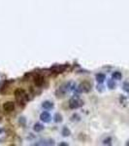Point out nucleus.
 Masks as SVG:
<instances>
[{
  "instance_id": "nucleus-14",
  "label": "nucleus",
  "mask_w": 129,
  "mask_h": 146,
  "mask_svg": "<svg viewBox=\"0 0 129 146\" xmlns=\"http://www.w3.org/2000/svg\"><path fill=\"white\" fill-rule=\"evenodd\" d=\"M108 88L110 89H115L116 88V82H115V79H110L108 80Z\"/></svg>"
},
{
  "instance_id": "nucleus-8",
  "label": "nucleus",
  "mask_w": 129,
  "mask_h": 146,
  "mask_svg": "<svg viewBox=\"0 0 129 146\" xmlns=\"http://www.w3.org/2000/svg\"><path fill=\"white\" fill-rule=\"evenodd\" d=\"M44 82H45V80H44L43 76L38 75L34 78V83H35V85L37 87H41L44 84Z\"/></svg>"
},
{
  "instance_id": "nucleus-12",
  "label": "nucleus",
  "mask_w": 129,
  "mask_h": 146,
  "mask_svg": "<svg viewBox=\"0 0 129 146\" xmlns=\"http://www.w3.org/2000/svg\"><path fill=\"white\" fill-rule=\"evenodd\" d=\"M33 130L36 132H40V131H42L44 130V126L42 124H40V123H36L33 127Z\"/></svg>"
},
{
  "instance_id": "nucleus-2",
  "label": "nucleus",
  "mask_w": 129,
  "mask_h": 146,
  "mask_svg": "<svg viewBox=\"0 0 129 146\" xmlns=\"http://www.w3.org/2000/svg\"><path fill=\"white\" fill-rule=\"evenodd\" d=\"M83 105H84V100L77 96L73 97L69 100V107L72 109H78L82 107Z\"/></svg>"
},
{
  "instance_id": "nucleus-6",
  "label": "nucleus",
  "mask_w": 129,
  "mask_h": 146,
  "mask_svg": "<svg viewBox=\"0 0 129 146\" xmlns=\"http://www.w3.org/2000/svg\"><path fill=\"white\" fill-rule=\"evenodd\" d=\"M40 119H41V121H43L44 123H49L52 120V116L49 112L44 111L43 113H41V115H40Z\"/></svg>"
},
{
  "instance_id": "nucleus-5",
  "label": "nucleus",
  "mask_w": 129,
  "mask_h": 146,
  "mask_svg": "<svg viewBox=\"0 0 129 146\" xmlns=\"http://www.w3.org/2000/svg\"><path fill=\"white\" fill-rule=\"evenodd\" d=\"M3 109L5 110L6 112H12L15 109V103L13 101H6L3 104Z\"/></svg>"
},
{
  "instance_id": "nucleus-15",
  "label": "nucleus",
  "mask_w": 129,
  "mask_h": 146,
  "mask_svg": "<svg viewBox=\"0 0 129 146\" xmlns=\"http://www.w3.org/2000/svg\"><path fill=\"white\" fill-rule=\"evenodd\" d=\"M54 122L55 123H60V122H62V116H61V114H59V113H56L55 115H54Z\"/></svg>"
},
{
  "instance_id": "nucleus-10",
  "label": "nucleus",
  "mask_w": 129,
  "mask_h": 146,
  "mask_svg": "<svg viewBox=\"0 0 129 146\" xmlns=\"http://www.w3.org/2000/svg\"><path fill=\"white\" fill-rule=\"evenodd\" d=\"M54 141L52 139H43L40 140L38 143H36V145H54Z\"/></svg>"
},
{
  "instance_id": "nucleus-19",
  "label": "nucleus",
  "mask_w": 129,
  "mask_h": 146,
  "mask_svg": "<svg viewBox=\"0 0 129 146\" xmlns=\"http://www.w3.org/2000/svg\"><path fill=\"white\" fill-rule=\"evenodd\" d=\"M126 145H129V141L127 142V143H126Z\"/></svg>"
},
{
  "instance_id": "nucleus-13",
  "label": "nucleus",
  "mask_w": 129,
  "mask_h": 146,
  "mask_svg": "<svg viewBox=\"0 0 129 146\" xmlns=\"http://www.w3.org/2000/svg\"><path fill=\"white\" fill-rule=\"evenodd\" d=\"M121 77H122V75H121V73L119 71H115L113 74H112V78L115 79V80H120Z\"/></svg>"
},
{
  "instance_id": "nucleus-11",
  "label": "nucleus",
  "mask_w": 129,
  "mask_h": 146,
  "mask_svg": "<svg viewBox=\"0 0 129 146\" xmlns=\"http://www.w3.org/2000/svg\"><path fill=\"white\" fill-rule=\"evenodd\" d=\"M95 78H96V81L98 82V83L102 84L103 82L106 80V75H105L104 73H97Z\"/></svg>"
},
{
  "instance_id": "nucleus-4",
  "label": "nucleus",
  "mask_w": 129,
  "mask_h": 146,
  "mask_svg": "<svg viewBox=\"0 0 129 146\" xmlns=\"http://www.w3.org/2000/svg\"><path fill=\"white\" fill-rule=\"evenodd\" d=\"M15 96H16L17 97V100L21 103V104H22V103L24 102V101L22 100V98L25 97V94H24V91H23L22 89H17L16 91H15Z\"/></svg>"
},
{
  "instance_id": "nucleus-9",
  "label": "nucleus",
  "mask_w": 129,
  "mask_h": 146,
  "mask_svg": "<svg viewBox=\"0 0 129 146\" xmlns=\"http://www.w3.org/2000/svg\"><path fill=\"white\" fill-rule=\"evenodd\" d=\"M42 107L44 109H46V110H51V109L54 108V103L50 101V100H46V101H44L42 103Z\"/></svg>"
},
{
  "instance_id": "nucleus-17",
  "label": "nucleus",
  "mask_w": 129,
  "mask_h": 146,
  "mask_svg": "<svg viewBox=\"0 0 129 146\" xmlns=\"http://www.w3.org/2000/svg\"><path fill=\"white\" fill-rule=\"evenodd\" d=\"M122 89L123 91H125L126 92H129V82L128 81H125L122 84Z\"/></svg>"
},
{
  "instance_id": "nucleus-7",
  "label": "nucleus",
  "mask_w": 129,
  "mask_h": 146,
  "mask_svg": "<svg viewBox=\"0 0 129 146\" xmlns=\"http://www.w3.org/2000/svg\"><path fill=\"white\" fill-rule=\"evenodd\" d=\"M65 69H66V66H65V65H60V64L54 65V66L52 67V70L56 72V73H62Z\"/></svg>"
},
{
  "instance_id": "nucleus-3",
  "label": "nucleus",
  "mask_w": 129,
  "mask_h": 146,
  "mask_svg": "<svg viewBox=\"0 0 129 146\" xmlns=\"http://www.w3.org/2000/svg\"><path fill=\"white\" fill-rule=\"evenodd\" d=\"M91 90V85L88 82H83L78 87V91L80 92H88Z\"/></svg>"
},
{
  "instance_id": "nucleus-18",
  "label": "nucleus",
  "mask_w": 129,
  "mask_h": 146,
  "mask_svg": "<svg viewBox=\"0 0 129 146\" xmlns=\"http://www.w3.org/2000/svg\"><path fill=\"white\" fill-rule=\"evenodd\" d=\"M111 141H112V139H111V137H109V138H107V139H105L104 140V144H111Z\"/></svg>"
},
{
  "instance_id": "nucleus-1",
  "label": "nucleus",
  "mask_w": 129,
  "mask_h": 146,
  "mask_svg": "<svg viewBox=\"0 0 129 146\" xmlns=\"http://www.w3.org/2000/svg\"><path fill=\"white\" fill-rule=\"evenodd\" d=\"M74 89H75L74 84L71 83V82H68V83H65L62 86L59 87V89L56 91V92H55V95H56V97H58V98H60V97H65L68 92L73 91Z\"/></svg>"
},
{
  "instance_id": "nucleus-16",
  "label": "nucleus",
  "mask_w": 129,
  "mask_h": 146,
  "mask_svg": "<svg viewBox=\"0 0 129 146\" xmlns=\"http://www.w3.org/2000/svg\"><path fill=\"white\" fill-rule=\"evenodd\" d=\"M70 130H69V129L67 128V127H64L63 129H62V135H63V136H69L70 135Z\"/></svg>"
}]
</instances>
